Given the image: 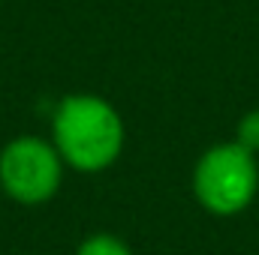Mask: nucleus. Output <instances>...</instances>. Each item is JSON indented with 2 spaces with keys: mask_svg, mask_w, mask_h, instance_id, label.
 I'll return each instance as SVG.
<instances>
[{
  "mask_svg": "<svg viewBox=\"0 0 259 255\" xmlns=\"http://www.w3.org/2000/svg\"><path fill=\"white\" fill-rule=\"evenodd\" d=\"M259 192L256 153L238 141H220L208 147L193 168V195L211 216L244 213Z\"/></svg>",
  "mask_w": 259,
  "mask_h": 255,
  "instance_id": "f03ea898",
  "label": "nucleus"
},
{
  "mask_svg": "<svg viewBox=\"0 0 259 255\" xmlns=\"http://www.w3.org/2000/svg\"><path fill=\"white\" fill-rule=\"evenodd\" d=\"M64 165L55 141L18 135L0 150V186L18 204H46L61 189Z\"/></svg>",
  "mask_w": 259,
  "mask_h": 255,
  "instance_id": "7ed1b4c3",
  "label": "nucleus"
},
{
  "mask_svg": "<svg viewBox=\"0 0 259 255\" xmlns=\"http://www.w3.org/2000/svg\"><path fill=\"white\" fill-rule=\"evenodd\" d=\"M52 141L69 168L81 174L106 171L124 150V120L97 93H69L52 117Z\"/></svg>",
  "mask_w": 259,
  "mask_h": 255,
  "instance_id": "f257e3e1",
  "label": "nucleus"
},
{
  "mask_svg": "<svg viewBox=\"0 0 259 255\" xmlns=\"http://www.w3.org/2000/svg\"><path fill=\"white\" fill-rule=\"evenodd\" d=\"M235 141L259 156V108H250L247 114H241V120L235 126Z\"/></svg>",
  "mask_w": 259,
  "mask_h": 255,
  "instance_id": "39448f33",
  "label": "nucleus"
},
{
  "mask_svg": "<svg viewBox=\"0 0 259 255\" xmlns=\"http://www.w3.org/2000/svg\"><path fill=\"white\" fill-rule=\"evenodd\" d=\"M75 255H133V252H130V246L121 240V237L100 231V234L84 237V240L78 243Z\"/></svg>",
  "mask_w": 259,
  "mask_h": 255,
  "instance_id": "20e7f679",
  "label": "nucleus"
}]
</instances>
